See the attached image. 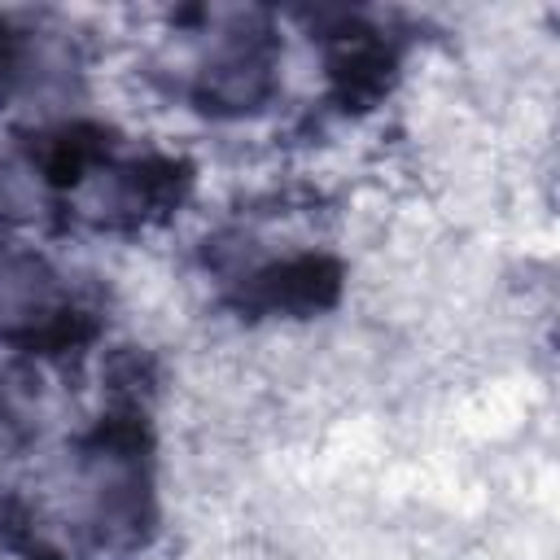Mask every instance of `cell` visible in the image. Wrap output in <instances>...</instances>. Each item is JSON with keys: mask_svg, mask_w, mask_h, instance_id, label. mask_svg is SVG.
I'll return each mask as SVG.
<instances>
[{"mask_svg": "<svg viewBox=\"0 0 560 560\" xmlns=\"http://www.w3.org/2000/svg\"><path fill=\"white\" fill-rule=\"evenodd\" d=\"M341 276L332 254H284L236 276V306L254 315H315L341 298Z\"/></svg>", "mask_w": 560, "mask_h": 560, "instance_id": "obj_1", "label": "cell"}, {"mask_svg": "<svg viewBox=\"0 0 560 560\" xmlns=\"http://www.w3.org/2000/svg\"><path fill=\"white\" fill-rule=\"evenodd\" d=\"M398 70L394 44L376 26H341L332 31V52H328V88L341 109H368L385 96L389 79Z\"/></svg>", "mask_w": 560, "mask_h": 560, "instance_id": "obj_2", "label": "cell"}]
</instances>
